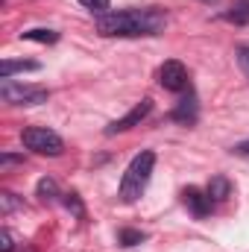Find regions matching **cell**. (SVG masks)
Wrapping results in <instances>:
<instances>
[{
  "instance_id": "9a60e30c",
  "label": "cell",
  "mask_w": 249,
  "mask_h": 252,
  "mask_svg": "<svg viewBox=\"0 0 249 252\" xmlns=\"http://www.w3.org/2000/svg\"><path fill=\"white\" fill-rule=\"evenodd\" d=\"M56 193H59V190H56V182H53V179L44 176V179L38 182V196H41L44 202H47V199H56Z\"/></svg>"
},
{
  "instance_id": "3957f363",
  "label": "cell",
  "mask_w": 249,
  "mask_h": 252,
  "mask_svg": "<svg viewBox=\"0 0 249 252\" xmlns=\"http://www.w3.org/2000/svg\"><path fill=\"white\" fill-rule=\"evenodd\" d=\"M21 141L27 150L38 153V156H62L64 150V141L47 126H27L21 132Z\"/></svg>"
},
{
  "instance_id": "8992f818",
  "label": "cell",
  "mask_w": 249,
  "mask_h": 252,
  "mask_svg": "<svg viewBox=\"0 0 249 252\" xmlns=\"http://www.w3.org/2000/svg\"><path fill=\"white\" fill-rule=\"evenodd\" d=\"M150 112H153V100H150V97H144V100H141V103H138L129 115H124L121 121H115V124L106 126V135H118V132H126V129L138 126L144 118H147V115H150Z\"/></svg>"
},
{
  "instance_id": "5b68a950",
  "label": "cell",
  "mask_w": 249,
  "mask_h": 252,
  "mask_svg": "<svg viewBox=\"0 0 249 252\" xmlns=\"http://www.w3.org/2000/svg\"><path fill=\"white\" fill-rule=\"evenodd\" d=\"M158 82H161V88H167V91H185V88H187L185 64L176 62V59L164 62L161 67H158Z\"/></svg>"
},
{
  "instance_id": "9c48e42d",
  "label": "cell",
  "mask_w": 249,
  "mask_h": 252,
  "mask_svg": "<svg viewBox=\"0 0 249 252\" xmlns=\"http://www.w3.org/2000/svg\"><path fill=\"white\" fill-rule=\"evenodd\" d=\"M24 73V70H38V62L30 59H3L0 62V79H12V73Z\"/></svg>"
},
{
  "instance_id": "ffe728a7",
  "label": "cell",
  "mask_w": 249,
  "mask_h": 252,
  "mask_svg": "<svg viewBox=\"0 0 249 252\" xmlns=\"http://www.w3.org/2000/svg\"><path fill=\"white\" fill-rule=\"evenodd\" d=\"M21 161V156H12V153H3L0 156V167H12V164H18Z\"/></svg>"
},
{
  "instance_id": "d6986e66",
  "label": "cell",
  "mask_w": 249,
  "mask_h": 252,
  "mask_svg": "<svg viewBox=\"0 0 249 252\" xmlns=\"http://www.w3.org/2000/svg\"><path fill=\"white\" fill-rule=\"evenodd\" d=\"M238 64H241V70L249 79V47H238Z\"/></svg>"
},
{
  "instance_id": "277c9868",
  "label": "cell",
  "mask_w": 249,
  "mask_h": 252,
  "mask_svg": "<svg viewBox=\"0 0 249 252\" xmlns=\"http://www.w3.org/2000/svg\"><path fill=\"white\" fill-rule=\"evenodd\" d=\"M0 97L9 106H41V103H47L50 91L38 88V85H21V82H12V79H3L0 82Z\"/></svg>"
},
{
  "instance_id": "5bb4252c",
  "label": "cell",
  "mask_w": 249,
  "mask_h": 252,
  "mask_svg": "<svg viewBox=\"0 0 249 252\" xmlns=\"http://www.w3.org/2000/svg\"><path fill=\"white\" fill-rule=\"evenodd\" d=\"M144 238H147V235H144V232H135V229H124V232L118 235L121 247H138V244H141Z\"/></svg>"
},
{
  "instance_id": "2e32d148",
  "label": "cell",
  "mask_w": 249,
  "mask_h": 252,
  "mask_svg": "<svg viewBox=\"0 0 249 252\" xmlns=\"http://www.w3.org/2000/svg\"><path fill=\"white\" fill-rule=\"evenodd\" d=\"M85 9H91V12H97V15H106V9H109V0H79Z\"/></svg>"
},
{
  "instance_id": "e0dca14e",
  "label": "cell",
  "mask_w": 249,
  "mask_h": 252,
  "mask_svg": "<svg viewBox=\"0 0 249 252\" xmlns=\"http://www.w3.org/2000/svg\"><path fill=\"white\" fill-rule=\"evenodd\" d=\"M64 205H67V208H73V214H76V217H82V214H85V211H82V202H79V196H76V193H64Z\"/></svg>"
},
{
  "instance_id": "30bf717a",
  "label": "cell",
  "mask_w": 249,
  "mask_h": 252,
  "mask_svg": "<svg viewBox=\"0 0 249 252\" xmlns=\"http://www.w3.org/2000/svg\"><path fill=\"white\" fill-rule=\"evenodd\" d=\"M205 193H208L214 202H223V199H229V193H232V182H229L226 176H211Z\"/></svg>"
},
{
  "instance_id": "ba28073f",
  "label": "cell",
  "mask_w": 249,
  "mask_h": 252,
  "mask_svg": "<svg viewBox=\"0 0 249 252\" xmlns=\"http://www.w3.org/2000/svg\"><path fill=\"white\" fill-rule=\"evenodd\" d=\"M170 118H173V121H179V124H185V126H190L193 121H196V97H193V94H187L185 100H179V106L170 112Z\"/></svg>"
},
{
  "instance_id": "7a4b0ae2",
  "label": "cell",
  "mask_w": 249,
  "mask_h": 252,
  "mask_svg": "<svg viewBox=\"0 0 249 252\" xmlns=\"http://www.w3.org/2000/svg\"><path fill=\"white\" fill-rule=\"evenodd\" d=\"M153 167H156V153H153V150H141V153L129 161L124 179H121V199H124V202H135V199L144 193L150 176H153Z\"/></svg>"
},
{
  "instance_id": "8fae6325",
  "label": "cell",
  "mask_w": 249,
  "mask_h": 252,
  "mask_svg": "<svg viewBox=\"0 0 249 252\" xmlns=\"http://www.w3.org/2000/svg\"><path fill=\"white\" fill-rule=\"evenodd\" d=\"M226 21H232V24H249V0H235L232 9L226 12Z\"/></svg>"
},
{
  "instance_id": "7c38bea8",
  "label": "cell",
  "mask_w": 249,
  "mask_h": 252,
  "mask_svg": "<svg viewBox=\"0 0 249 252\" xmlns=\"http://www.w3.org/2000/svg\"><path fill=\"white\" fill-rule=\"evenodd\" d=\"M21 38L38 41V44H53V41H59V32H53V30H30V32H24Z\"/></svg>"
},
{
  "instance_id": "44dd1931",
  "label": "cell",
  "mask_w": 249,
  "mask_h": 252,
  "mask_svg": "<svg viewBox=\"0 0 249 252\" xmlns=\"http://www.w3.org/2000/svg\"><path fill=\"white\" fill-rule=\"evenodd\" d=\"M232 153H235V156H244V158H249V138H247V141H241V144H235V147H232Z\"/></svg>"
},
{
  "instance_id": "4fadbf2b",
  "label": "cell",
  "mask_w": 249,
  "mask_h": 252,
  "mask_svg": "<svg viewBox=\"0 0 249 252\" xmlns=\"http://www.w3.org/2000/svg\"><path fill=\"white\" fill-rule=\"evenodd\" d=\"M21 205H24V202H21L15 193H9V190H3V193H0V214H3V217H6V214H12V211H15V208H21Z\"/></svg>"
},
{
  "instance_id": "ac0fdd59",
  "label": "cell",
  "mask_w": 249,
  "mask_h": 252,
  "mask_svg": "<svg viewBox=\"0 0 249 252\" xmlns=\"http://www.w3.org/2000/svg\"><path fill=\"white\" fill-rule=\"evenodd\" d=\"M12 250H15V238H12L9 229H3L0 232V252H12Z\"/></svg>"
},
{
  "instance_id": "6da1fadb",
  "label": "cell",
  "mask_w": 249,
  "mask_h": 252,
  "mask_svg": "<svg viewBox=\"0 0 249 252\" xmlns=\"http://www.w3.org/2000/svg\"><path fill=\"white\" fill-rule=\"evenodd\" d=\"M164 24H167V18L158 9H121V12L97 15V32L100 35H121V38L158 35L164 30Z\"/></svg>"
},
{
  "instance_id": "52a82bcc",
  "label": "cell",
  "mask_w": 249,
  "mask_h": 252,
  "mask_svg": "<svg viewBox=\"0 0 249 252\" xmlns=\"http://www.w3.org/2000/svg\"><path fill=\"white\" fill-rule=\"evenodd\" d=\"M182 202H185L196 217H205V214L211 211V196H208V193H202L199 188H185V190H182Z\"/></svg>"
}]
</instances>
